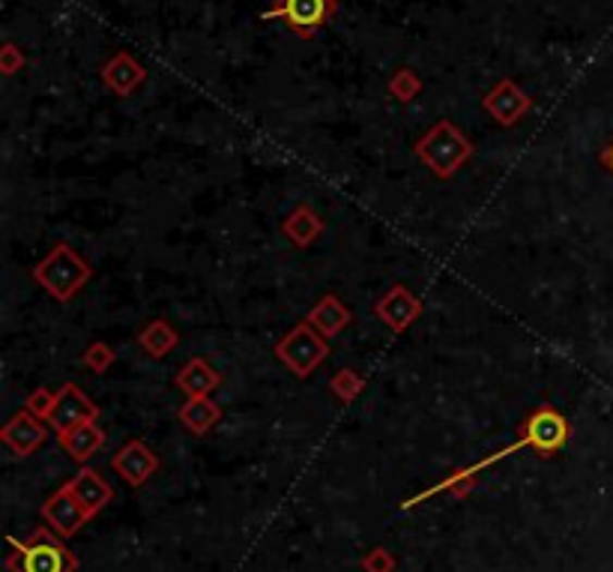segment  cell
Masks as SVG:
<instances>
[{
    "instance_id": "obj_14",
    "label": "cell",
    "mask_w": 613,
    "mask_h": 572,
    "mask_svg": "<svg viewBox=\"0 0 613 572\" xmlns=\"http://www.w3.org/2000/svg\"><path fill=\"white\" fill-rule=\"evenodd\" d=\"M106 441H108V435H106V429L99 426V419H94V423H84V426H78V429L58 435L60 450L70 455L72 462H78V465H87V462H90V459H94L102 447H106Z\"/></svg>"
},
{
    "instance_id": "obj_25",
    "label": "cell",
    "mask_w": 613,
    "mask_h": 572,
    "mask_svg": "<svg viewBox=\"0 0 613 572\" xmlns=\"http://www.w3.org/2000/svg\"><path fill=\"white\" fill-rule=\"evenodd\" d=\"M392 90H395V96H399V99H413V94L419 90V82L413 78L410 72L402 70V75H399V78L392 82Z\"/></svg>"
},
{
    "instance_id": "obj_12",
    "label": "cell",
    "mask_w": 613,
    "mask_h": 572,
    "mask_svg": "<svg viewBox=\"0 0 613 572\" xmlns=\"http://www.w3.org/2000/svg\"><path fill=\"white\" fill-rule=\"evenodd\" d=\"M327 231V219L311 207V204H296L291 214L284 216L282 234L294 250H308L315 246Z\"/></svg>"
},
{
    "instance_id": "obj_17",
    "label": "cell",
    "mask_w": 613,
    "mask_h": 572,
    "mask_svg": "<svg viewBox=\"0 0 613 572\" xmlns=\"http://www.w3.org/2000/svg\"><path fill=\"white\" fill-rule=\"evenodd\" d=\"M303 321L311 324L320 336L332 339V336H339L347 324L354 321V312L347 309V303H344L342 297H335V294H323V297L311 306V312H308Z\"/></svg>"
},
{
    "instance_id": "obj_1",
    "label": "cell",
    "mask_w": 613,
    "mask_h": 572,
    "mask_svg": "<svg viewBox=\"0 0 613 572\" xmlns=\"http://www.w3.org/2000/svg\"><path fill=\"white\" fill-rule=\"evenodd\" d=\"M566 443H568V419L563 417L554 405L544 402V405H539L532 411L530 417L524 419L518 441L508 443L506 450H496L494 455H488V459L476 462V465L449 474L446 479H440V483L431 486V489L413 495V498H407V501L402 503V510H413V507H419V503L428 501L431 495H440V491H455V498H464V495L476 486V477L482 474L485 467L494 465V462H503V459L520 453V450H532V453H539L542 459H548V455L560 453Z\"/></svg>"
},
{
    "instance_id": "obj_11",
    "label": "cell",
    "mask_w": 613,
    "mask_h": 572,
    "mask_svg": "<svg viewBox=\"0 0 613 572\" xmlns=\"http://www.w3.org/2000/svg\"><path fill=\"white\" fill-rule=\"evenodd\" d=\"M48 438V429H46V419L34 417L27 407H22L15 417L0 429V441L7 443L12 450V455H19V459H27V455H34L42 441Z\"/></svg>"
},
{
    "instance_id": "obj_20",
    "label": "cell",
    "mask_w": 613,
    "mask_h": 572,
    "mask_svg": "<svg viewBox=\"0 0 613 572\" xmlns=\"http://www.w3.org/2000/svg\"><path fill=\"white\" fill-rule=\"evenodd\" d=\"M102 75H106L108 87L118 90L120 96H126L130 90H135V87L144 82V70L135 63V60L126 58V54H120V58L111 60L106 70H102Z\"/></svg>"
},
{
    "instance_id": "obj_22",
    "label": "cell",
    "mask_w": 613,
    "mask_h": 572,
    "mask_svg": "<svg viewBox=\"0 0 613 572\" xmlns=\"http://www.w3.org/2000/svg\"><path fill=\"white\" fill-rule=\"evenodd\" d=\"M84 369L94 372V375H106L111 366H114V348L108 345V342H94V345H87L84 351Z\"/></svg>"
},
{
    "instance_id": "obj_6",
    "label": "cell",
    "mask_w": 613,
    "mask_h": 572,
    "mask_svg": "<svg viewBox=\"0 0 613 572\" xmlns=\"http://www.w3.org/2000/svg\"><path fill=\"white\" fill-rule=\"evenodd\" d=\"M99 419V407L90 395L84 393L78 384H63L58 390V402H54V411L48 417V426L63 435V431H72L84 426V423H94Z\"/></svg>"
},
{
    "instance_id": "obj_26",
    "label": "cell",
    "mask_w": 613,
    "mask_h": 572,
    "mask_svg": "<svg viewBox=\"0 0 613 572\" xmlns=\"http://www.w3.org/2000/svg\"><path fill=\"white\" fill-rule=\"evenodd\" d=\"M15 66H19V54L12 51V46H7V60H3V70L12 72V70H15Z\"/></svg>"
},
{
    "instance_id": "obj_10",
    "label": "cell",
    "mask_w": 613,
    "mask_h": 572,
    "mask_svg": "<svg viewBox=\"0 0 613 572\" xmlns=\"http://www.w3.org/2000/svg\"><path fill=\"white\" fill-rule=\"evenodd\" d=\"M332 0H279V7L270 10L263 19H284L291 31L299 36H311L320 24L332 15Z\"/></svg>"
},
{
    "instance_id": "obj_13",
    "label": "cell",
    "mask_w": 613,
    "mask_h": 572,
    "mask_svg": "<svg viewBox=\"0 0 613 572\" xmlns=\"http://www.w3.org/2000/svg\"><path fill=\"white\" fill-rule=\"evenodd\" d=\"M66 486H70L72 495L78 498V503L87 510L90 519L102 513L108 503H111V498H114V489L108 486V479L90 465H82V471H78Z\"/></svg>"
},
{
    "instance_id": "obj_5",
    "label": "cell",
    "mask_w": 613,
    "mask_h": 572,
    "mask_svg": "<svg viewBox=\"0 0 613 572\" xmlns=\"http://www.w3.org/2000/svg\"><path fill=\"white\" fill-rule=\"evenodd\" d=\"M272 354L296 378H311L323 366V360L330 357V339L320 336L308 321H299L275 342Z\"/></svg>"
},
{
    "instance_id": "obj_2",
    "label": "cell",
    "mask_w": 613,
    "mask_h": 572,
    "mask_svg": "<svg viewBox=\"0 0 613 572\" xmlns=\"http://www.w3.org/2000/svg\"><path fill=\"white\" fill-rule=\"evenodd\" d=\"M30 276H34V282L46 291L48 297H54L58 303H70L94 279V267L87 264V258H82L78 252L72 250L70 243L60 240L48 250L42 261L34 264Z\"/></svg>"
},
{
    "instance_id": "obj_3",
    "label": "cell",
    "mask_w": 613,
    "mask_h": 572,
    "mask_svg": "<svg viewBox=\"0 0 613 572\" xmlns=\"http://www.w3.org/2000/svg\"><path fill=\"white\" fill-rule=\"evenodd\" d=\"M7 543H10V555H7L10 572H78V558L51 527H36L24 543L15 537Z\"/></svg>"
},
{
    "instance_id": "obj_7",
    "label": "cell",
    "mask_w": 613,
    "mask_h": 572,
    "mask_svg": "<svg viewBox=\"0 0 613 572\" xmlns=\"http://www.w3.org/2000/svg\"><path fill=\"white\" fill-rule=\"evenodd\" d=\"M39 515H42V522H46L58 537L63 539H72L78 531H82L87 522H90V515L84 510L78 498L72 495V489L63 483L51 498H48L42 507H39Z\"/></svg>"
},
{
    "instance_id": "obj_9",
    "label": "cell",
    "mask_w": 613,
    "mask_h": 572,
    "mask_svg": "<svg viewBox=\"0 0 613 572\" xmlns=\"http://www.w3.org/2000/svg\"><path fill=\"white\" fill-rule=\"evenodd\" d=\"M111 471H114L126 486L142 489L144 483L159 471V455H156L142 438H132V441H126L120 447L118 453L111 455Z\"/></svg>"
},
{
    "instance_id": "obj_16",
    "label": "cell",
    "mask_w": 613,
    "mask_h": 572,
    "mask_svg": "<svg viewBox=\"0 0 613 572\" xmlns=\"http://www.w3.org/2000/svg\"><path fill=\"white\" fill-rule=\"evenodd\" d=\"M219 384H222V375L212 369L210 360L204 357H192L189 363H183L177 369V375H174V387H177L186 399H204V395H210Z\"/></svg>"
},
{
    "instance_id": "obj_23",
    "label": "cell",
    "mask_w": 613,
    "mask_h": 572,
    "mask_svg": "<svg viewBox=\"0 0 613 572\" xmlns=\"http://www.w3.org/2000/svg\"><path fill=\"white\" fill-rule=\"evenodd\" d=\"M54 402H58V393H51L48 387H36V390H30L27 393V399H24V407L34 414V417L46 419L51 417V411H54Z\"/></svg>"
},
{
    "instance_id": "obj_21",
    "label": "cell",
    "mask_w": 613,
    "mask_h": 572,
    "mask_svg": "<svg viewBox=\"0 0 613 572\" xmlns=\"http://www.w3.org/2000/svg\"><path fill=\"white\" fill-rule=\"evenodd\" d=\"M363 390H366V378L356 369H351V366H344V369H339L330 378V393L335 395L339 402H344V405H351L354 399H359Z\"/></svg>"
},
{
    "instance_id": "obj_4",
    "label": "cell",
    "mask_w": 613,
    "mask_h": 572,
    "mask_svg": "<svg viewBox=\"0 0 613 572\" xmlns=\"http://www.w3.org/2000/svg\"><path fill=\"white\" fill-rule=\"evenodd\" d=\"M416 156L437 180H452L473 156V144L455 123L440 120L416 142Z\"/></svg>"
},
{
    "instance_id": "obj_19",
    "label": "cell",
    "mask_w": 613,
    "mask_h": 572,
    "mask_svg": "<svg viewBox=\"0 0 613 572\" xmlns=\"http://www.w3.org/2000/svg\"><path fill=\"white\" fill-rule=\"evenodd\" d=\"M138 348H142L147 357L162 360L168 354H174L180 348V333L177 327L165 318H154V321L144 327L138 333Z\"/></svg>"
},
{
    "instance_id": "obj_8",
    "label": "cell",
    "mask_w": 613,
    "mask_h": 572,
    "mask_svg": "<svg viewBox=\"0 0 613 572\" xmlns=\"http://www.w3.org/2000/svg\"><path fill=\"white\" fill-rule=\"evenodd\" d=\"M375 318L380 324H387L395 336H402L422 318V300L416 297L407 285H392L375 303Z\"/></svg>"
},
{
    "instance_id": "obj_15",
    "label": "cell",
    "mask_w": 613,
    "mask_h": 572,
    "mask_svg": "<svg viewBox=\"0 0 613 572\" xmlns=\"http://www.w3.org/2000/svg\"><path fill=\"white\" fill-rule=\"evenodd\" d=\"M485 108H488V114H491L500 126H515V123L530 111V99L520 94L512 82H503L485 96Z\"/></svg>"
},
{
    "instance_id": "obj_24",
    "label": "cell",
    "mask_w": 613,
    "mask_h": 572,
    "mask_svg": "<svg viewBox=\"0 0 613 572\" xmlns=\"http://www.w3.org/2000/svg\"><path fill=\"white\" fill-rule=\"evenodd\" d=\"M359 567H363V572H395L399 570V558H395L390 549L375 546V549L368 551L366 558L359 561Z\"/></svg>"
},
{
    "instance_id": "obj_27",
    "label": "cell",
    "mask_w": 613,
    "mask_h": 572,
    "mask_svg": "<svg viewBox=\"0 0 613 572\" xmlns=\"http://www.w3.org/2000/svg\"><path fill=\"white\" fill-rule=\"evenodd\" d=\"M599 159H602V166L608 168V171H611V174H613V142L608 144V147H604L602 156H599Z\"/></svg>"
},
{
    "instance_id": "obj_18",
    "label": "cell",
    "mask_w": 613,
    "mask_h": 572,
    "mask_svg": "<svg viewBox=\"0 0 613 572\" xmlns=\"http://www.w3.org/2000/svg\"><path fill=\"white\" fill-rule=\"evenodd\" d=\"M177 419L180 426L186 431H192V435H207V431H212L222 423V407L216 405L210 395H204V399H186V402L177 407Z\"/></svg>"
}]
</instances>
